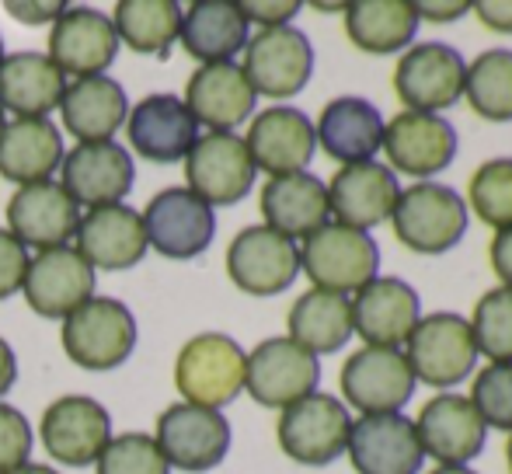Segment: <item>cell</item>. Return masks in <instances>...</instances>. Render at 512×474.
Segmentation results:
<instances>
[{
    "instance_id": "6da1fadb",
    "label": "cell",
    "mask_w": 512,
    "mask_h": 474,
    "mask_svg": "<svg viewBox=\"0 0 512 474\" xmlns=\"http://www.w3.org/2000/svg\"><path fill=\"white\" fill-rule=\"evenodd\" d=\"M391 224L398 241L415 255H443L453 251L467 234L471 210L464 196L450 185L418 182L401 189L398 206L391 213Z\"/></svg>"
},
{
    "instance_id": "7a4b0ae2",
    "label": "cell",
    "mask_w": 512,
    "mask_h": 474,
    "mask_svg": "<svg viewBox=\"0 0 512 474\" xmlns=\"http://www.w3.org/2000/svg\"><path fill=\"white\" fill-rule=\"evenodd\" d=\"M300 272H307L314 290L349 297L380 276V244L370 234L328 220L300 244Z\"/></svg>"
},
{
    "instance_id": "3957f363",
    "label": "cell",
    "mask_w": 512,
    "mask_h": 474,
    "mask_svg": "<svg viewBox=\"0 0 512 474\" xmlns=\"http://www.w3.org/2000/svg\"><path fill=\"white\" fill-rule=\"evenodd\" d=\"M401 353H405L418 384L439 387V391L464 384L478 366V346H474L471 325H467L464 314L453 311H436L418 318L415 332L408 335Z\"/></svg>"
},
{
    "instance_id": "277c9868",
    "label": "cell",
    "mask_w": 512,
    "mask_h": 474,
    "mask_svg": "<svg viewBox=\"0 0 512 474\" xmlns=\"http://www.w3.org/2000/svg\"><path fill=\"white\" fill-rule=\"evenodd\" d=\"M244 370L248 353L223 332H203L182 346L175 359V387L185 405L216 408L237 398L244 391Z\"/></svg>"
},
{
    "instance_id": "5b68a950",
    "label": "cell",
    "mask_w": 512,
    "mask_h": 474,
    "mask_svg": "<svg viewBox=\"0 0 512 474\" xmlns=\"http://www.w3.org/2000/svg\"><path fill=\"white\" fill-rule=\"evenodd\" d=\"M136 349V318L122 300L91 297L63 318V353L81 370L105 373L115 370Z\"/></svg>"
},
{
    "instance_id": "8992f818",
    "label": "cell",
    "mask_w": 512,
    "mask_h": 474,
    "mask_svg": "<svg viewBox=\"0 0 512 474\" xmlns=\"http://www.w3.org/2000/svg\"><path fill=\"white\" fill-rule=\"evenodd\" d=\"M352 415L331 394H307L304 401L283 408L279 415V447L290 461L304 464V468H324V464H335L345 454V443H349Z\"/></svg>"
},
{
    "instance_id": "52a82bcc",
    "label": "cell",
    "mask_w": 512,
    "mask_h": 474,
    "mask_svg": "<svg viewBox=\"0 0 512 474\" xmlns=\"http://www.w3.org/2000/svg\"><path fill=\"white\" fill-rule=\"evenodd\" d=\"M244 77L251 81L255 95L286 102L297 98L314 74V46L300 28H262L244 46Z\"/></svg>"
},
{
    "instance_id": "ba28073f",
    "label": "cell",
    "mask_w": 512,
    "mask_h": 474,
    "mask_svg": "<svg viewBox=\"0 0 512 474\" xmlns=\"http://www.w3.org/2000/svg\"><path fill=\"white\" fill-rule=\"evenodd\" d=\"M467 63L446 42H418L401 53L394 67V91L408 105V112H439L453 109L464 98Z\"/></svg>"
},
{
    "instance_id": "9c48e42d",
    "label": "cell",
    "mask_w": 512,
    "mask_h": 474,
    "mask_svg": "<svg viewBox=\"0 0 512 474\" xmlns=\"http://www.w3.org/2000/svg\"><path fill=\"white\" fill-rule=\"evenodd\" d=\"M227 276L248 297H279L300 276L297 241L272 227H244L227 248Z\"/></svg>"
},
{
    "instance_id": "30bf717a",
    "label": "cell",
    "mask_w": 512,
    "mask_h": 474,
    "mask_svg": "<svg viewBox=\"0 0 512 474\" xmlns=\"http://www.w3.org/2000/svg\"><path fill=\"white\" fill-rule=\"evenodd\" d=\"M321 384V359L300 349L293 339H265L248 353V370H244V391L262 408H290L304 401L307 394Z\"/></svg>"
},
{
    "instance_id": "8fae6325",
    "label": "cell",
    "mask_w": 512,
    "mask_h": 474,
    "mask_svg": "<svg viewBox=\"0 0 512 474\" xmlns=\"http://www.w3.org/2000/svg\"><path fill=\"white\" fill-rule=\"evenodd\" d=\"M154 443L161 447L164 461L178 471H213L230 454V422L216 408L178 405L164 408L157 419Z\"/></svg>"
},
{
    "instance_id": "7c38bea8",
    "label": "cell",
    "mask_w": 512,
    "mask_h": 474,
    "mask_svg": "<svg viewBox=\"0 0 512 474\" xmlns=\"http://www.w3.org/2000/svg\"><path fill=\"white\" fill-rule=\"evenodd\" d=\"M255 164L237 133H206L185 157V182L189 192L206 206H234L255 185Z\"/></svg>"
},
{
    "instance_id": "4fadbf2b",
    "label": "cell",
    "mask_w": 512,
    "mask_h": 474,
    "mask_svg": "<svg viewBox=\"0 0 512 474\" xmlns=\"http://www.w3.org/2000/svg\"><path fill=\"white\" fill-rule=\"evenodd\" d=\"M342 398L363 415H391L411 401L418 380L401 349L363 346L342 366Z\"/></svg>"
},
{
    "instance_id": "5bb4252c",
    "label": "cell",
    "mask_w": 512,
    "mask_h": 474,
    "mask_svg": "<svg viewBox=\"0 0 512 474\" xmlns=\"http://www.w3.org/2000/svg\"><path fill=\"white\" fill-rule=\"evenodd\" d=\"M415 433L422 454L432 457L439 468H467L485 450L488 440V426L481 422L471 398L453 391L425 401L415 419Z\"/></svg>"
},
{
    "instance_id": "9a60e30c",
    "label": "cell",
    "mask_w": 512,
    "mask_h": 474,
    "mask_svg": "<svg viewBox=\"0 0 512 474\" xmlns=\"http://www.w3.org/2000/svg\"><path fill=\"white\" fill-rule=\"evenodd\" d=\"M140 217L150 248L161 251L164 258H175V262H189V258L203 255L216 234L213 206H206L189 189L157 192Z\"/></svg>"
},
{
    "instance_id": "2e32d148",
    "label": "cell",
    "mask_w": 512,
    "mask_h": 474,
    "mask_svg": "<svg viewBox=\"0 0 512 474\" xmlns=\"http://www.w3.org/2000/svg\"><path fill=\"white\" fill-rule=\"evenodd\" d=\"M401 196V182L387 164L363 161L342 164L328 182V210L335 224L370 234L384 220H391Z\"/></svg>"
},
{
    "instance_id": "e0dca14e",
    "label": "cell",
    "mask_w": 512,
    "mask_h": 474,
    "mask_svg": "<svg viewBox=\"0 0 512 474\" xmlns=\"http://www.w3.org/2000/svg\"><path fill=\"white\" fill-rule=\"evenodd\" d=\"M384 154L394 175H411L429 182L457 157V129L450 119L432 112H398L384 126Z\"/></svg>"
},
{
    "instance_id": "ac0fdd59",
    "label": "cell",
    "mask_w": 512,
    "mask_h": 474,
    "mask_svg": "<svg viewBox=\"0 0 512 474\" xmlns=\"http://www.w3.org/2000/svg\"><path fill=\"white\" fill-rule=\"evenodd\" d=\"M39 436L53 461L67 464V468H84V464H95L108 447L112 419L95 398L67 394L42 412Z\"/></svg>"
},
{
    "instance_id": "d6986e66",
    "label": "cell",
    "mask_w": 512,
    "mask_h": 474,
    "mask_svg": "<svg viewBox=\"0 0 512 474\" xmlns=\"http://www.w3.org/2000/svg\"><path fill=\"white\" fill-rule=\"evenodd\" d=\"M422 318V297L398 276H377L352 297V332L377 349H401Z\"/></svg>"
},
{
    "instance_id": "ffe728a7",
    "label": "cell",
    "mask_w": 512,
    "mask_h": 474,
    "mask_svg": "<svg viewBox=\"0 0 512 474\" xmlns=\"http://www.w3.org/2000/svg\"><path fill=\"white\" fill-rule=\"evenodd\" d=\"M28 307L39 318H70L77 307H84L95 293V269L84 262L77 248H53L39 251L28 262L25 283H21Z\"/></svg>"
},
{
    "instance_id": "44dd1931",
    "label": "cell",
    "mask_w": 512,
    "mask_h": 474,
    "mask_svg": "<svg viewBox=\"0 0 512 474\" xmlns=\"http://www.w3.org/2000/svg\"><path fill=\"white\" fill-rule=\"evenodd\" d=\"M345 454L356 474H418L425 464L415 422L401 412L359 415L349 429Z\"/></svg>"
},
{
    "instance_id": "7402d4cb",
    "label": "cell",
    "mask_w": 512,
    "mask_h": 474,
    "mask_svg": "<svg viewBox=\"0 0 512 474\" xmlns=\"http://www.w3.org/2000/svg\"><path fill=\"white\" fill-rule=\"evenodd\" d=\"M119 35H115L112 18L95 7H67L60 18L53 21L49 32V60L60 67V74L98 77L119 56Z\"/></svg>"
},
{
    "instance_id": "603a6c76",
    "label": "cell",
    "mask_w": 512,
    "mask_h": 474,
    "mask_svg": "<svg viewBox=\"0 0 512 474\" xmlns=\"http://www.w3.org/2000/svg\"><path fill=\"white\" fill-rule=\"evenodd\" d=\"M60 168H63V192H67L77 206H91V210L122 203L136 182L133 157L115 140L77 143V147L63 157Z\"/></svg>"
},
{
    "instance_id": "cb8c5ba5",
    "label": "cell",
    "mask_w": 512,
    "mask_h": 474,
    "mask_svg": "<svg viewBox=\"0 0 512 474\" xmlns=\"http://www.w3.org/2000/svg\"><path fill=\"white\" fill-rule=\"evenodd\" d=\"M244 147H248L255 171H265L269 178L297 175L314 161V122L293 105H272L255 116L248 136H244Z\"/></svg>"
},
{
    "instance_id": "d4e9b609",
    "label": "cell",
    "mask_w": 512,
    "mask_h": 474,
    "mask_svg": "<svg viewBox=\"0 0 512 474\" xmlns=\"http://www.w3.org/2000/svg\"><path fill=\"white\" fill-rule=\"evenodd\" d=\"M81 227V206L63 192L60 182L21 185L7 203V231L25 248H67Z\"/></svg>"
},
{
    "instance_id": "484cf974",
    "label": "cell",
    "mask_w": 512,
    "mask_h": 474,
    "mask_svg": "<svg viewBox=\"0 0 512 474\" xmlns=\"http://www.w3.org/2000/svg\"><path fill=\"white\" fill-rule=\"evenodd\" d=\"M126 133L143 161L175 164L199 140V122L175 95H147L126 119Z\"/></svg>"
},
{
    "instance_id": "4316f807",
    "label": "cell",
    "mask_w": 512,
    "mask_h": 474,
    "mask_svg": "<svg viewBox=\"0 0 512 474\" xmlns=\"http://www.w3.org/2000/svg\"><path fill=\"white\" fill-rule=\"evenodd\" d=\"M255 88L237 63H206L189 77L185 105L209 133H234L244 119L255 116Z\"/></svg>"
},
{
    "instance_id": "83f0119b",
    "label": "cell",
    "mask_w": 512,
    "mask_h": 474,
    "mask_svg": "<svg viewBox=\"0 0 512 474\" xmlns=\"http://www.w3.org/2000/svg\"><path fill=\"white\" fill-rule=\"evenodd\" d=\"M147 248L150 244L147 231H143V217L122 203L91 210L77 227V251L91 269L126 272L143 262Z\"/></svg>"
},
{
    "instance_id": "f1b7e54d",
    "label": "cell",
    "mask_w": 512,
    "mask_h": 474,
    "mask_svg": "<svg viewBox=\"0 0 512 474\" xmlns=\"http://www.w3.org/2000/svg\"><path fill=\"white\" fill-rule=\"evenodd\" d=\"M384 126L387 119L380 109L366 98H335L324 105L321 119L314 126L317 147L338 164H363L373 161L384 147Z\"/></svg>"
},
{
    "instance_id": "f546056e",
    "label": "cell",
    "mask_w": 512,
    "mask_h": 474,
    "mask_svg": "<svg viewBox=\"0 0 512 474\" xmlns=\"http://www.w3.org/2000/svg\"><path fill=\"white\" fill-rule=\"evenodd\" d=\"M262 217L265 227L290 241H304L314 231L328 224V185L310 171L297 175H279L262 185Z\"/></svg>"
},
{
    "instance_id": "4dcf8cb0",
    "label": "cell",
    "mask_w": 512,
    "mask_h": 474,
    "mask_svg": "<svg viewBox=\"0 0 512 474\" xmlns=\"http://www.w3.org/2000/svg\"><path fill=\"white\" fill-rule=\"evenodd\" d=\"M67 77L46 53H11L0 63V109L18 119H46L60 109Z\"/></svg>"
},
{
    "instance_id": "1f68e13d",
    "label": "cell",
    "mask_w": 512,
    "mask_h": 474,
    "mask_svg": "<svg viewBox=\"0 0 512 474\" xmlns=\"http://www.w3.org/2000/svg\"><path fill=\"white\" fill-rule=\"evenodd\" d=\"M60 129L49 119H14L0 133V178L21 185L53 182V171L63 164Z\"/></svg>"
},
{
    "instance_id": "d6a6232c",
    "label": "cell",
    "mask_w": 512,
    "mask_h": 474,
    "mask_svg": "<svg viewBox=\"0 0 512 474\" xmlns=\"http://www.w3.org/2000/svg\"><path fill=\"white\" fill-rule=\"evenodd\" d=\"M182 39L192 60L206 63H234V56L248 46V18L234 0H196L182 11Z\"/></svg>"
},
{
    "instance_id": "836d02e7",
    "label": "cell",
    "mask_w": 512,
    "mask_h": 474,
    "mask_svg": "<svg viewBox=\"0 0 512 474\" xmlns=\"http://www.w3.org/2000/svg\"><path fill=\"white\" fill-rule=\"evenodd\" d=\"M60 112H63V129L74 133L77 143H105L129 119V102L115 77L98 74L67 84Z\"/></svg>"
},
{
    "instance_id": "e575fe53",
    "label": "cell",
    "mask_w": 512,
    "mask_h": 474,
    "mask_svg": "<svg viewBox=\"0 0 512 474\" xmlns=\"http://www.w3.org/2000/svg\"><path fill=\"white\" fill-rule=\"evenodd\" d=\"M286 328H290L286 339H293L310 356L342 353L352 335H356L352 332V300L342 297V293L307 290L290 307Z\"/></svg>"
},
{
    "instance_id": "d590c367",
    "label": "cell",
    "mask_w": 512,
    "mask_h": 474,
    "mask_svg": "<svg viewBox=\"0 0 512 474\" xmlns=\"http://www.w3.org/2000/svg\"><path fill=\"white\" fill-rule=\"evenodd\" d=\"M415 0H356L345 4V35L373 56L401 53L418 35Z\"/></svg>"
},
{
    "instance_id": "8d00e7d4",
    "label": "cell",
    "mask_w": 512,
    "mask_h": 474,
    "mask_svg": "<svg viewBox=\"0 0 512 474\" xmlns=\"http://www.w3.org/2000/svg\"><path fill=\"white\" fill-rule=\"evenodd\" d=\"M112 25L122 46L136 53L168 56L182 32V7L175 0H119Z\"/></svg>"
},
{
    "instance_id": "74e56055",
    "label": "cell",
    "mask_w": 512,
    "mask_h": 474,
    "mask_svg": "<svg viewBox=\"0 0 512 474\" xmlns=\"http://www.w3.org/2000/svg\"><path fill=\"white\" fill-rule=\"evenodd\" d=\"M464 98L481 119L512 122V49H488L467 63Z\"/></svg>"
},
{
    "instance_id": "f35d334b",
    "label": "cell",
    "mask_w": 512,
    "mask_h": 474,
    "mask_svg": "<svg viewBox=\"0 0 512 474\" xmlns=\"http://www.w3.org/2000/svg\"><path fill=\"white\" fill-rule=\"evenodd\" d=\"M467 210L495 231L512 227V157H492L474 171L467 182Z\"/></svg>"
},
{
    "instance_id": "ab89813d",
    "label": "cell",
    "mask_w": 512,
    "mask_h": 474,
    "mask_svg": "<svg viewBox=\"0 0 512 474\" xmlns=\"http://www.w3.org/2000/svg\"><path fill=\"white\" fill-rule=\"evenodd\" d=\"M471 335L478 356H488V363H512V290L495 286L474 304Z\"/></svg>"
},
{
    "instance_id": "60d3db41",
    "label": "cell",
    "mask_w": 512,
    "mask_h": 474,
    "mask_svg": "<svg viewBox=\"0 0 512 474\" xmlns=\"http://www.w3.org/2000/svg\"><path fill=\"white\" fill-rule=\"evenodd\" d=\"M95 464L98 474H171V464L164 461L154 436L143 433H122L108 440Z\"/></svg>"
},
{
    "instance_id": "b9f144b4",
    "label": "cell",
    "mask_w": 512,
    "mask_h": 474,
    "mask_svg": "<svg viewBox=\"0 0 512 474\" xmlns=\"http://www.w3.org/2000/svg\"><path fill=\"white\" fill-rule=\"evenodd\" d=\"M471 405L485 426L512 433V363H488L474 377Z\"/></svg>"
},
{
    "instance_id": "7bdbcfd3",
    "label": "cell",
    "mask_w": 512,
    "mask_h": 474,
    "mask_svg": "<svg viewBox=\"0 0 512 474\" xmlns=\"http://www.w3.org/2000/svg\"><path fill=\"white\" fill-rule=\"evenodd\" d=\"M32 461V422L0 401V474H14Z\"/></svg>"
},
{
    "instance_id": "ee69618b",
    "label": "cell",
    "mask_w": 512,
    "mask_h": 474,
    "mask_svg": "<svg viewBox=\"0 0 512 474\" xmlns=\"http://www.w3.org/2000/svg\"><path fill=\"white\" fill-rule=\"evenodd\" d=\"M28 248L18 241L11 231L0 227V300L14 297L25 283V272H28Z\"/></svg>"
},
{
    "instance_id": "f6af8a7d",
    "label": "cell",
    "mask_w": 512,
    "mask_h": 474,
    "mask_svg": "<svg viewBox=\"0 0 512 474\" xmlns=\"http://www.w3.org/2000/svg\"><path fill=\"white\" fill-rule=\"evenodd\" d=\"M300 0H272V4H265V0H248V4H241V14L251 21H258L262 28H283L290 25V18H297L300 14Z\"/></svg>"
},
{
    "instance_id": "bcb514c9",
    "label": "cell",
    "mask_w": 512,
    "mask_h": 474,
    "mask_svg": "<svg viewBox=\"0 0 512 474\" xmlns=\"http://www.w3.org/2000/svg\"><path fill=\"white\" fill-rule=\"evenodd\" d=\"M471 11L478 14L485 28L512 35V0H481V4H471Z\"/></svg>"
},
{
    "instance_id": "7dc6e473",
    "label": "cell",
    "mask_w": 512,
    "mask_h": 474,
    "mask_svg": "<svg viewBox=\"0 0 512 474\" xmlns=\"http://www.w3.org/2000/svg\"><path fill=\"white\" fill-rule=\"evenodd\" d=\"M467 11H471L467 0H450V4H443V0H415L418 21H439V25H446V21L464 18Z\"/></svg>"
},
{
    "instance_id": "c3c4849f",
    "label": "cell",
    "mask_w": 512,
    "mask_h": 474,
    "mask_svg": "<svg viewBox=\"0 0 512 474\" xmlns=\"http://www.w3.org/2000/svg\"><path fill=\"white\" fill-rule=\"evenodd\" d=\"M488 255H492L495 276L502 279V286H509L512 290V227H506V231H495Z\"/></svg>"
},
{
    "instance_id": "681fc988",
    "label": "cell",
    "mask_w": 512,
    "mask_h": 474,
    "mask_svg": "<svg viewBox=\"0 0 512 474\" xmlns=\"http://www.w3.org/2000/svg\"><path fill=\"white\" fill-rule=\"evenodd\" d=\"M4 7L18 21H25V25H42V21H56L63 11H67V4H18V0H11V4H4Z\"/></svg>"
},
{
    "instance_id": "f907efd6",
    "label": "cell",
    "mask_w": 512,
    "mask_h": 474,
    "mask_svg": "<svg viewBox=\"0 0 512 474\" xmlns=\"http://www.w3.org/2000/svg\"><path fill=\"white\" fill-rule=\"evenodd\" d=\"M18 380V359H14V349L0 339V394H7Z\"/></svg>"
},
{
    "instance_id": "816d5d0a",
    "label": "cell",
    "mask_w": 512,
    "mask_h": 474,
    "mask_svg": "<svg viewBox=\"0 0 512 474\" xmlns=\"http://www.w3.org/2000/svg\"><path fill=\"white\" fill-rule=\"evenodd\" d=\"M14 474H60V471H56V468H49V464H32V461H28L25 468H18Z\"/></svg>"
},
{
    "instance_id": "f5cc1de1",
    "label": "cell",
    "mask_w": 512,
    "mask_h": 474,
    "mask_svg": "<svg viewBox=\"0 0 512 474\" xmlns=\"http://www.w3.org/2000/svg\"><path fill=\"white\" fill-rule=\"evenodd\" d=\"M429 474H478V471H474V468H436Z\"/></svg>"
},
{
    "instance_id": "db71d44e",
    "label": "cell",
    "mask_w": 512,
    "mask_h": 474,
    "mask_svg": "<svg viewBox=\"0 0 512 474\" xmlns=\"http://www.w3.org/2000/svg\"><path fill=\"white\" fill-rule=\"evenodd\" d=\"M317 11H342L345 14V4H314Z\"/></svg>"
},
{
    "instance_id": "11a10c76",
    "label": "cell",
    "mask_w": 512,
    "mask_h": 474,
    "mask_svg": "<svg viewBox=\"0 0 512 474\" xmlns=\"http://www.w3.org/2000/svg\"><path fill=\"white\" fill-rule=\"evenodd\" d=\"M506 461H509V471H512V433H509V443H506Z\"/></svg>"
},
{
    "instance_id": "9f6ffc18",
    "label": "cell",
    "mask_w": 512,
    "mask_h": 474,
    "mask_svg": "<svg viewBox=\"0 0 512 474\" xmlns=\"http://www.w3.org/2000/svg\"><path fill=\"white\" fill-rule=\"evenodd\" d=\"M4 56H7L4 53V35H0V63H4Z\"/></svg>"
},
{
    "instance_id": "6f0895ef",
    "label": "cell",
    "mask_w": 512,
    "mask_h": 474,
    "mask_svg": "<svg viewBox=\"0 0 512 474\" xmlns=\"http://www.w3.org/2000/svg\"><path fill=\"white\" fill-rule=\"evenodd\" d=\"M4 126H7V122H4V109H0V133H4Z\"/></svg>"
}]
</instances>
